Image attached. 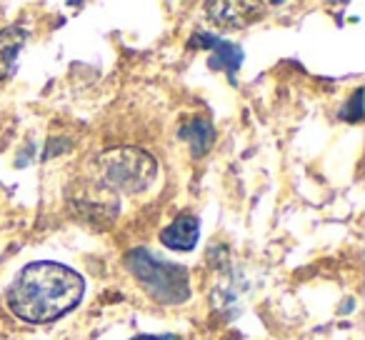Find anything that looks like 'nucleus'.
Listing matches in <instances>:
<instances>
[{
  "label": "nucleus",
  "mask_w": 365,
  "mask_h": 340,
  "mask_svg": "<svg viewBox=\"0 0 365 340\" xmlns=\"http://www.w3.org/2000/svg\"><path fill=\"white\" fill-rule=\"evenodd\" d=\"M83 295L86 280L81 273L63 263L38 260L26 265L8 288V308L26 323L43 325L71 313Z\"/></svg>",
  "instance_id": "obj_1"
},
{
  "label": "nucleus",
  "mask_w": 365,
  "mask_h": 340,
  "mask_svg": "<svg viewBox=\"0 0 365 340\" xmlns=\"http://www.w3.org/2000/svg\"><path fill=\"white\" fill-rule=\"evenodd\" d=\"M125 268L133 278L145 288L153 300L163 305H180L190 298V275L188 268H182L170 260L158 258L153 250L135 248L125 255Z\"/></svg>",
  "instance_id": "obj_2"
},
{
  "label": "nucleus",
  "mask_w": 365,
  "mask_h": 340,
  "mask_svg": "<svg viewBox=\"0 0 365 340\" xmlns=\"http://www.w3.org/2000/svg\"><path fill=\"white\" fill-rule=\"evenodd\" d=\"M98 165H101L103 180L120 193H143L158 173L155 158L148 150L130 145L101 153Z\"/></svg>",
  "instance_id": "obj_3"
},
{
  "label": "nucleus",
  "mask_w": 365,
  "mask_h": 340,
  "mask_svg": "<svg viewBox=\"0 0 365 340\" xmlns=\"http://www.w3.org/2000/svg\"><path fill=\"white\" fill-rule=\"evenodd\" d=\"M190 48H203V51L213 53V58H210V68H215V71H225L230 76V81H235V73L240 71L243 58H245V53L240 46L225 41V38L203 33V31L195 33L193 41H190Z\"/></svg>",
  "instance_id": "obj_4"
},
{
  "label": "nucleus",
  "mask_w": 365,
  "mask_h": 340,
  "mask_svg": "<svg viewBox=\"0 0 365 340\" xmlns=\"http://www.w3.org/2000/svg\"><path fill=\"white\" fill-rule=\"evenodd\" d=\"M200 238V220L193 213H180L160 230V243L170 250H193Z\"/></svg>",
  "instance_id": "obj_5"
},
{
  "label": "nucleus",
  "mask_w": 365,
  "mask_h": 340,
  "mask_svg": "<svg viewBox=\"0 0 365 340\" xmlns=\"http://www.w3.org/2000/svg\"><path fill=\"white\" fill-rule=\"evenodd\" d=\"M26 31L23 28H3L0 31V81H6V78L13 76L16 71V63L21 51L26 48Z\"/></svg>",
  "instance_id": "obj_6"
},
{
  "label": "nucleus",
  "mask_w": 365,
  "mask_h": 340,
  "mask_svg": "<svg viewBox=\"0 0 365 340\" xmlns=\"http://www.w3.org/2000/svg\"><path fill=\"white\" fill-rule=\"evenodd\" d=\"M180 138L182 140H188L193 155L200 158L210 150V145H213V140H215V133H213V125H210L208 120L195 118V120L185 123V125L180 128Z\"/></svg>",
  "instance_id": "obj_7"
},
{
  "label": "nucleus",
  "mask_w": 365,
  "mask_h": 340,
  "mask_svg": "<svg viewBox=\"0 0 365 340\" xmlns=\"http://www.w3.org/2000/svg\"><path fill=\"white\" fill-rule=\"evenodd\" d=\"M340 118H343V120H350V123H358L360 118H363V91H360V88L353 93V98H350V103L343 108Z\"/></svg>",
  "instance_id": "obj_8"
},
{
  "label": "nucleus",
  "mask_w": 365,
  "mask_h": 340,
  "mask_svg": "<svg viewBox=\"0 0 365 340\" xmlns=\"http://www.w3.org/2000/svg\"><path fill=\"white\" fill-rule=\"evenodd\" d=\"M133 340H180L178 335H135Z\"/></svg>",
  "instance_id": "obj_9"
}]
</instances>
